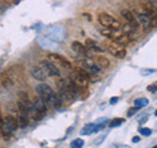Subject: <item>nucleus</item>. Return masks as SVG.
Instances as JSON below:
<instances>
[{
  "label": "nucleus",
  "mask_w": 157,
  "mask_h": 148,
  "mask_svg": "<svg viewBox=\"0 0 157 148\" xmlns=\"http://www.w3.org/2000/svg\"><path fill=\"white\" fill-rule=\"evenodd\" d=\"M77 63H78V67H80L81 70L86 71L88 73H92V75H98V73L101 72V67L98 64H96L92 59L86 58V56L82 58V59H78Z\"/></svg>",
  "instance_id": "nucleus-4"
},
{
  "label": "nucleus",
  "mask_w": 157,
  "mask_h": 148,
  "mask_svg": "<svg viewBox=\"0 0 157 148\" xmlns=\"http://www.w3.org/2000/svg\"><path fill=\"white\" fill-rule=\"evenodd\" d=\"M41 67L45 70V72L47 73V76L55 77V76L60 75V71H59V68L55 64H54L52 62H50V60H42L41 62Z\"/></svg>",
  "instance_id": "nucleus-7"
},
{
  "label": "nucleus",
  "mask_w": 157,
  "mask_h": 148,
  "mask_svg": "<svg viewBox=\"0 0 157 148\" xmlns=\"http://www.w3.org/2000/svg\"><path fill=\"white\" fill-rule=\"evenodd\" d=\"M66 84H67V87H68V89L71 91V93H72V96L73 97H77L78 96V87L76 85L75 83H73L72 80H71V77H68V79H66Z\"/></svg>",
  "instance_id": "nucleus-17"
},
{
  "label": "nucleus",
  "mask_w": 157,
  "mask_h": 148,
  "mask_svg": "<svg viewBox=\"0 0 157 148\" xmlns=\"http://www.w3.org/2000/svg\"><path fill=\"white\" fill-rule=\"evenodd\" d=\"M94 63L96 64H98L100 67H109V60H107L106 58H104V56H94Z\"/></svg>",
  "instance_id": "nucleus-20"
},
{
  "label": "nucleus",
  "mask_w": 157,
  "mask_h": 148,
  "mask_svg": "<svg viewBox=\"0 0 157 148\" xmlns=\"http://www.w3.org/2000/svg\"><path fill=\"white\" fill-rule=\"evenodd\" d=\"M132 142H134V143H139V142H140V138H139V136H134Z\"/></svg>",
  "instance_id": "nucleus-31"
},
{
  "label": "nucleus",
  "mask_w": 157,
  "mask_h": 148,
  "mask_svg": "<svg viewBox=\"0 0 157 148\" xmlns=\"http://www.w3.org/2000/svg\"><path fill=\"white\" fill-rule=\"evenodd\" d=\"M101 34H102L104 37L111 39L113 42L119 43V45H122V46L127 45V43L131 41V38L127 36V34H124L123 32L113 30V29H109V28H104V29H102V30H101Z\"/></svg>",
  "instance_id": "nucleus-2"
},
{
  "label": "nucleus",
  "mask_w": 157,
  "mask_h": 148,
  "mask_svg": "<svg viewBox=\"0 0 157 148\" xmlns=\"http://www.w3.org/2000/svg\"><path fill=\"white\" fill-rule=\"evenodd\" d=\"M85 47L88 49V51H93V53H101L102 51V47L98 45L96 41H93V39H86Z\"/></svg>",
  "instance_id": "nucleus-16"
},
{
  "label": "nucleus",
  "mask_w": 157,
  "mask_h": 148,
  "mask_svg": "<svg viewBox=\"0 0 157 148\" xmlns=\"http://www.w3.org/2000/svg\"><path fill=\"white\" fill-rule=\"evenodd\" d=\"M3 126H4V118H3V115H2V113H0V132H2Z\"/></svg>",
  "instance_id": "nucleus-28"
},
{
  "label": "nucleus",
  "mask_w": 157,
  "mask_h": 148,
  "mask_svg": "<svg viewBox=\"0 0 157 148\" xmlns=\"http://www.w3.org/2000/svg\"><path fill=\"white\" fill-rule=\"evenodd\" d=\"M29 115H32V117H33L36 121H41L42 118H43V114H41V113H39L38 110L34 109L33 105L30 106V110H29Z\"/></svg>",
  "instance_id": "nucleus-21"
},
{
  "label": "nucleus",
  "mask_w": 157,
  "mask_h": 148,
  "mask_svg": "<svg viewBox=\"0 0 157 148\" xmlns=\"http://www.w3.org/2000/svg\"><path fill=\"white\" fill-rule=\"evenodd\" d=\"M122 16L126 18L127 24H130V25L135 26V28H139L140 26L139 22H137V20H136V17L134 16V13H132L131 11H128V9H123V11H122Z\"/></svg>",
  "instance_id": "nucleus-11"
},
{
  "label": "nucleus",
  "mask_w": 157,
  "mask_h": 148,
  "mask_svg": "<svg viewBox=\"0 0 157 148\" xmlns=\"http://www.w3.org/2000/svg\"><path fill=\"white\" fill-rule=\"evenodd\" d=\"M71 80L76 84L78 88H86L88 80H89V73L86 71L81 70L80 67H77L71 75Z\"/></svg>",
  "instance_id": "nucleus-3"
},
{
  "label": "nucleus",
  "mask_w": 157,
  "mask_h": 148,
  "mask_svg": "<svg viewBox=\"0 0 157 148\" xmlns=\"http://www.w3.org/2000/svg\"><path fill=\"white\" fill-rule=\"evenodd\" d=\"M136 20H137V22H139V25H141L144 29H149L152 25H153V24H152L151 16L147 12L139 13V14H137V17H136Z\"/></svg>",
  "instance_id": "nucleus-9"
},
{
  "label": "nucleus",
  "mask_w": 157,
  "mask_h": 148,
  "mask_svg": "<svg viewBox=\"0 0 157 148\" xmlns=\"http://www.w3.org/2000/svg\"><path fill=\"white\" fill-rule=\"evenodd\" d=\"M123 122H124V119H122V118H115V119H113L110 122L109 127H110V129H115V127H119Z\"/></svg>",
  "instance_id": "nucleus-23"
},
{
  "label": "nucleus",
  "mask_w": 157,
  "mask_h": 148,
  "mask_svg": "<svg viewBox=\"0 0 157 148\" xmlns=\"http://www.w3.org/2000/svg\"><path fill=\"white\" fill-rule=\"evenodd\" d=\"M58 85H59V96H60V98L63 101H72L73 98H75L72 96L71 91L68 89V87H67V84H66L64 80L59 81Z\"/></svg>",
  "instance_id": "nucleus-8"
},
{
  "label": "nucleus",
  "mask_w": 157,
  "mask_h": 148,
  "mask_svg": "<svg viewBox=\"0 0 157 148\" xmlns=\"http://www.w3.org/2000/svg\"><path fill=\"white\" fill-rule=\"evenodd\" d=\"M2 84H3L4 88H11L13 85V80L9 77V75H7V73H3V76H2Z\"/></svg>",
  "instance_id": "nucleus-19"
},
{
  "label": "nucleus",
  "mask_w": 157,
  "mask_h": 148,
  "mask_svg": "<svg viewBox=\"0 0 157 148\" xmlns=\"http://www.w3.org/2000/svg\"><path fill=\"white\" fill-rule=\"evenodd\" d=\"M72 50L75 51L76 54H78L80 56H82V58H85L88 55V49L85 47V45H82V43L77 42V41L72 42Z\"/></svg>",
  "instance_id": "nucleus-13"
},
{
  "label": "nucleus",
  "mask_w": 157,
  "mask_h": 148,
  "mask_svg": "<svg viewBox=\"0 0 157 148\" xmlns=\"http://www.w3.org/2000/svg\"><path fill=\"white\" fill-rule=\"evenodd\" d=\"M156 89H157V84H153V85H149L148 87V91L149 92H155Z\"/></svg>",
  "instance_id": "nucleus-29"
},
{
  "label": "nucleus",
  "mask_w": 157,
  "mask_h": 148,
  "mask_svg": "<svg viewBox=\"0 0 157 148\" xmlns=\"http://www.w3.org/2000/svg\"><path fill=\"white\" fill-rule=\"evenodd\" d=\"M136 111H137V107H132V109H130L128 111H127V115L131 117V115H134Z\"/></svg>",
  "instance_id": "nucleus-27"
},
{
  "label": "nucleus",
  "mask_w": 157,
  "mask_h": 148,
  "mask_svg": "<svg viewBox=\"0 0 157 148\" xmlns=\"http://www.w3.org/2000/svg\"><path fill=\"white\" fill-rule=\"evenodd\" d=\"M48 59L54 62V64L58 63V64H60L62 67H64V68H71V63L68 62L66 58L59 55V54H50V55H48Z\"/></svg>",
  "instance_id": "nucleus-10"
},
{
  "label": "nucleus",
  "mask_w": 157,
  "mask_h": 148,
  "mask_svg": "<svg viewBox=\"0 0 157 148\" xmlns=\"http://www.w3.org/2000/svg\"><path fill=\"white\" fill-rule=\"evenodd\" d=\"M98 21H100V24L104 28H109V29H113V30H119L122 28L121 22H118L114 17L107 13H101L100 16H98Z\"/></svg>",
  "instance_id": "nucleus-5"
},
{
  "label": "nucleus",
  "mask_w": 157,
  "mask_h": 148,
  "mask_svg": "<svg viewBox=\"0 0 157 148\" xmlns=\"http://www.w3.org/2000/svg\"><path fill=\"white\" fill-rule=\"evenodd\" d=\"M32 76L38 81H45L46 77H47V73L45 72V70H43L42 67H37L36 66V67L32 68Z\"/></svg>",
  "instance_id": "nucleus-12"
},
{
  "label": "nucleus",
  "mask_w": 157,
  "mask_h": 148,
  "mask_svg": "<svg viewBox=\"0 0 157 148\" xmlns=\"http://www.w3.org/2000/svg\"><path fill=\"white\" fill-rule=\"evenodd\" d=\"M118 100H119L118 97H113L111 100H110V103H111V105H114V103H117V102H118Z\"/></svg>",
  "instance_id": "nucleus-30"
},
{
  "label": "nucleus",
  "mask_w": 157,
  "mask_h": 148,
  "mask_svg": "<svg viewBox=\"0 0 157 148\" xmlns=\"http://www.w3.org/2000/svg\"><path fill=\"white\" fill-rule=\"evenodd\" d=\"M106 50L109 51L113 56H115L118 59H123L126 56L124 47L122 46V45H119V43H115V42L107 43V45H106Z\"/></svg>",
  "instance_id": "nucleus-6"
},
{
  "label": "nucleus",
  "mask_w": 157,
  "mask_h": 148,
  "mask_svg": "<svg viewBox=\"0 0 157 148\" xmlns=\"http://www.w3.org/2000/svg\"><path fill=\"white\" fill-rule=\"evenodd\" d=\"M118 148H131V147H128V146H121V147H118Z\"/></svg>",
  "instance_id": "nucleus-32"
},
{
  "label": "nucleus",
  "mask_w": 157,
  "mask_h": 148,
  "mask_svg": "<svg viewBox=\"0 0 157 148\" xmlns=\"http://www.w3.org/2000/svg\"><path fill=\"white\" fill-rule=\"evenodd\" d=\"M84 146V140L82 139H75L71 143V148H82Z\"/></svg>",
  "instance_id": "nucleus-24"
},
{
  "label": "nucleus",
  "mask_w": 157,
  "mask_h": 148,
  "mask_svg": "<svg viewBox=\"0 0 157 148\" xmlns=\"http://www.w3.org/2000/svg\"><path fill=\"white\" fill-rule=\"evenodd\" d=\"M153 72H156V70H141V75L147 76V75H149V73H153Z\"/></svg>",
  "instance_id": "nucleus-26"
},
{
  "label": "nucleus",
  "mask_w": 157,
  "mask_h": 148,
  "mask_svg": "<svg viewBox=\"0 0 157 148\" xmlns=\"http://www.w3.org/2000/svg\"><path fill=\"white\" fill-rule=\"evenodd\" d=\"M4 125H6L11 131H16L17 127H18V121L16 118H13L12 115H7L6 119H4Z\"/></svg>",
  "instance_id": "nucleus-15"
},
{
  "label": "nucleus",
  "mask_w": 157,
  "mask_h": 148,
  "mask_svg": "<svg viewBox=\"0 0 157 148\" xmlns=\"http://www.w3.org/2000/svg\"><path fill=\"white\" fill-rule=\"evenodd\" d=\"M32 105H33V107L36 110H38L41 114H43L45 115V113H46V110H47V106H46V103L43 102V100L42 98H39V97H36L33 100V102H32Z\"/></svg>",
  "instance_id": "nucleus-14"
},
{
  "label": "nucleus",
  "mask_w": 157,
  "mask_h": 148,
  "mask_svg": "<svg viewBox=\"0 0 157 148\" xmlns=\"http://www.w3.org/2000/svg\"><path fill=\"white\" fill-rule=\"evenodd\" d=\"M155 115H157V110H156V111H155Z\"/></svg>",
  "instance_id": "nucleus-33"
},
{
  "label": "nucleus",
  "mask_w": 157,
  "mask_h": 148,
  "mask_svg": "<svg viewBox=\"0 0 157 148\" xmlns=\"http://www.w3.org/2000/svg\"><path fill=\"white\" fill-rule=\"evenodd\" d=\"M152 148H157V146H155V147H152Z\"/></svg>",
  "instance_id": "nucleus-34"
},
{
  "label": "nucleus",
  "mask_w": 157,
  "mask_h": 148,
  "mask_svg": "<svg viewBox=\"0 0 157 148\" xmlns=\"http://www.w3.org/2000/svg\"><path fill=\"white\" fill-rule=\"evenodd\" d=\"M139 132L143 136H149L152 134V130L151 129H147V127H139Z\"/></svg>",
  "instance_id": "nucleus-25"
},
{
  "label": "nucleus",
  "mask_w": 157,
  "mask_h": 148,
  "mask_svg": "<svg viewBox=\"0 0 157 148\" xmlns=\"http://www.w3.org/2000/svg\"><path fill=\"white\" fill-rule=\"evenodd\" d=\"M36 91L39 95V98H42L47 107H59L62 105L63 100L60 98V96L56 95V93L51 89V87L47 85V84H45V83L39 84V85H37Z\"/></svg>",
  "instance_id": "nucleus-1"
},
{
  "label": "nucleus",
  "mask_w": 157,
  "mask_h": 148,
  "mask_svg": "<svg viewBox=\"0 0 157 148\" xmlns=\"http://www.w3.org/2000/svg\"><path fill=\"white\" fill-rule=\"evenodd\" d=\"M80 132H81V135L93 134V132H96V125H94V123H89V125H85V126L81 129Z\"/></svg>",
  "instance_id": "nucleus-18"
},
{
  "label": "nucleus",
  "mask_w": 157,
  "mask_h": 148,
  "mask_svg": "<svg viewBox=\"0 0 157 148\" xmlns=\"http://www.w3.org/2000/svg\"><path fill=\"white\" fill-rule=\"evenodd\" d=\"M148 103H149V101L147 100V98H137V100H135V107L141 109V107L148 106Z\"/></svg>",
  "instance_id": "nucleus-22"
}]
</instances>
